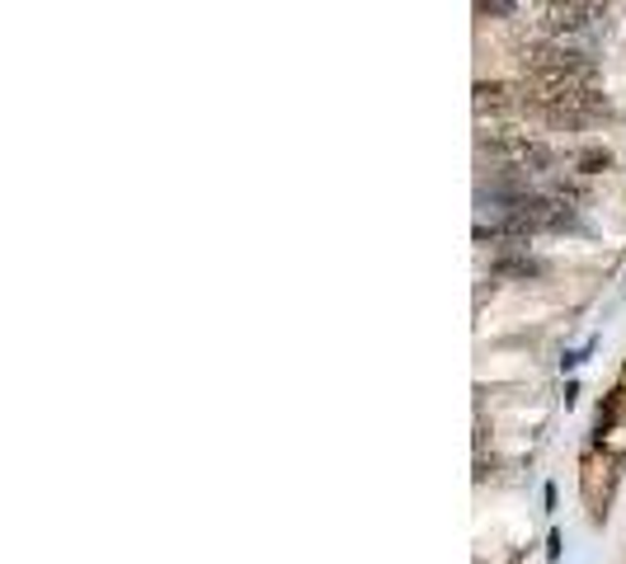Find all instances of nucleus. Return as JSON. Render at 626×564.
<instances>
[{
  "label": "nucleus",
  "mask_w": 626,
  "mask_h": 564,
  "mask_svg": "<svg viewBox=\"0 0 626 564\" xmlns=\"http://www.w3.org/2000/svg\"><path fill=\"white\" fill-rule=\"evenodd\" d=\"M495 273H499V278H542V273H547V263H537V259H528V254H518V259H499V263H495Z\"/></svg>",
  "instance_id": "5"
},
{
  "label": "nucleus",
  "mask_w": 626,
  "mask_h": 564,
  "mask_svg": "<svg viewBox=\"0 0 626 564\" xmlns=\"http://www.w3.org/2000/svg\"><path fill=\"white\" fill-rule=\"evenodd\" d=\"M518 0H476V14L481 20H504V14H514Z\"/></svg>",
  "instance_id": "7"
},
{
  "label": "nucleus",
  "mask_w": 626,
  "mask_h": 564,
  "mask_svg": "<svg viewBox=\"0 0 626 564\" xmlns=\"http://www.w3.org/2000/svg\"><path fill=\"white\" fill-rule=\"evenodd\" d=\"M598 20L607 24V0H565V6L542 10V29L551 39H575V33L598 29Z\"/></svg>",
  "instance_id": "3"
},
{
  "label": "nucleus",
  "mask_w": 626,
  "mask_h": 564,
  "mask_svg": "<svg viewBox=\"0 0 626 564\" xmlns=\"http://www.w3.org/2000/svg\"><path fill=\"white\" fill-rule=\"evenodd\" d=\"M481 151L509 174V180H528V174H547L555 165V151L547 141H537L528 132H495L481 141Z\"/></svg>",
  "instance_id": "2"
},
{
  "label": "nucleus",
  "mask_w": 626,
  "mask_h": 564,
  "mask_svg": "<svg viewBox=\"0 0 626 564\" xmlns=\"http://www.w3.org/2000/svg\"><path fill=\"white\" fill-rule=\"evenodd\" d=\"M524 80H598V62L565 39H547L524 47Z\"/></svg>",
  "instance_id": "1"
},
{
  "label": "nucleus",
  "mask_w": 626,
  "mask_h": 564,
  "mask_svg": "<svg viewBox=\"0 0 626 564\" xmlns=\"http://www.w3.org/2000/svg\"><path fill=\"white\" fill-rule=\"evenodd\" d=\"M537 6H542V10H551V6H565V0H537Z\"/></svg>",
  "instance_id": "8"
},
{
  "label": "nucleus",
  "mask_w": 626,
  "mask_h": 564,
  "mask_svg": "<svg viewBox=\"0 0 626 564\" xmlns=\"http://www.w3.org/2000/svg\"><path fill=\"white\" fill-rule=\"evenodd\" d=\"M514 109H524V90L504 80H481L476 85V113L481 118H509Z\"/></svg>",
  "instance_id": "4"
},
{
  "label": "nucleus",
  "mask_w": 626,
  "mask_h": 564,
  "mask_svg": "<svg viewBox=\"0 0 626 564\" xmlns=\"http://www.w3.org/2000/svg\"><path fill=\"white\" fill-rule=\"evenodd\" d=\"M584 174H603L607 165H613V151H603V147H594V151H580V161H575Z\"/></svg>",
  "instance_id": "6"
}]
</instances>
